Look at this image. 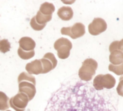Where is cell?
Segmentation results:
<instances>
[{
  "instance_id": "1",
  "label": "cell",
  "mask_w": 123,
  "mask_h": 111,
  "mask_svg": "<svg viewBox=\"0 0 123 111\" xmlns=\"http://www.w3.org/2000/svg\"><path fill=\"white\" fill-rule=\"evenodd\" d=\"M44 111H106L104 100L88 84L64 82L49 98Z\"/></svg>"
},
{
  "instance_id": "2",
  "label": "cell",
  "mask_w": 123,
  "mask_h": 111,
  "mask_svg": "<svg viewBox=\"0 0 123 111\" xmlns=\"http://www.w3.org/2000/svg\"><path fill=\"white\" fill-rule=\"evenodd\" d=\"M98 68V63L93 59H86L78 72V76L80 80L84 82H89L95 75Z\"/></svg>"
},
{
  "instance_id": "3",
  "label": "cell",
  "mask_w": 123,
  "mask_h": 111,
  "mask_svg": "<svg viewBox=\"0 0 123 111\" xmlns=\"http://www.w3.org/2000/svg\"><path fill=\"white\" fill-rule=\"evenodd\" d=\"M116 84L115 78L109 74H98L97 75L93 82V86L95 90L100 91L105 89H110L113 88Z\"/></svg>"
},
{
  "instance_id": "4",
  "label": "cell",
  "mask_w": 123,
  "mask_h": 111,
  "mask_svg": "<svg viewBox=\"0 0 123 111\" xmlns=\"http://www.w3.org/2000/svg\"><path fill=\"white\" fill-rule=\"evenodd\" d=\"M54 48L57 51V56L60 59H66L70 56L73 44L68 38H60L55 41Z\"/></svg>"
},
{
  "instance_id": "5",
  "label": "cell",
  "mask_w": 123,
  "mask_h": 111,
  "mask_svg": "<svg viewBox=\"0 0 123 111\" xmlns=\"http://www.w3.org/2000/svg\"><path fill=\"white\" fill-rule=\"evenodd\" d=\"M61 33L65 35H68L73 39H76L85 35L86 28L83 23L77 22L72 27H63L61 29Z\"/></svg>"
},
{
  "instance_id": "6",
  "label": "cell",
  "mask_w": 123,
  "mask_h": 111,
  "mask_svg": "<svg viewBox=\"0 0 123 111\" xmlns=\"http://www.w3.org/2000/svg\"><path fill=\"white\" fill-rule=\"evenodd\" d=\"M28 102L29 100L28 96L23 93L19 92L10 99L9 105L15 111H25Z\"/></svg>"
},
{
  "instance_id": "7",
  "label": "cell",
  "mask_w": 123,
  "mask_h": 111,
  "mask_svg": "<svg viewBox=\"0 0 123 111\" xmlns=\"http://www.w3.org/2000/svg\"><path fill=\"white\" fill-rule=\"evenodd\" d=\"M107 29L106 21L100 17H96L88 25V32L92 35H98Z\"/></svg>"
},
{
  "instance_id": "8",
  "label": "cell",
  "mask_w": 123,
  "mask_h": 111,
  "mask_svg": "<svg viewBox=\"0 0 123 111\" xmlns=\"http://www.w3.org/2000/svg\"><path fill=\"white\" fill-rule=\"evenodd\" d=\"M43 67V72L42 74H46L54 69L57 65V60L56 59L54 55L51 53H46L43 57L40 59Z\"/></svg>"
},
{
  "instance_id": "9",
  "label": "cell",
  "mask_w": 123,
  "mask_h": 111,
  "mask_svg": "<svg viewBox=\"0 0 123 111\" xmlns=\"http://www.w3.org/2000/svg\"><path fill=\"white\" fill-rule=\"evenodd\" d=\"M19 84V92L26 94L29 100H33L36 95V86L28 82H21Z\"/></svg>"
},
{
  "instance_id": "10",
  "label": "cell",
  "mask_w": 123,
  "mask_h": 111,
  "mask_svg": "<svg viewBox=\"0 0 123 111\" xmlns=\"http://www.w3.org/2000/svg\"><path fill=\"white\" fill-rule=\"evenodd\" d=\"M25 69L28 74H40L43 72V67L40 59H36L31 63H28L25 66Z\"/></svg>"
},
{
  "instance_id": "11",
  "label": "cell",
  "mask_w": 123,
  "mask_h": 111,
  "mask_svg": "<svg viewBox=\"0 0 123 111\" xmlns=\"http://www.w3.org/2000/svg\"><path fill=\"white\" fill-rule=\"evenodd\" d=\"M20 48L25 51L34 50L36 48V42L29 37H23L19 40Z\"/></svg>"
},
{
  "instance_id": "12",
  "label": "cell",
  "mask_w": 123,
  "mask_h": 111,
  "mask_svg": "<svg viewBox=\"0 0 123 111\" xmlns=\"http://www.w3.org/2000/svg\"><path fill=\"white\" fill-rule=\"evenodd\" d=\"M57 15L61 20L68 21L70 20L73 17V10L70 7L68 6L62 7L58 10Z\"/></svg>"
},
{
  "instance_id": "13",
  "label": "cell",
  "mask_w": 123,
  "mask_h": 111,
  "mask_svg": "<svg viewBox=\"0 0 123 111\" xmlns=\"http://www.w3.org/2000/svg\"><path fill=\"white\" fill-rule=\"evenodd\" d=\"M109 61L114 66H118L123 63V52L120 50H114L109 56Z\"/></svg>"
},
{
  "instance_id": "14",
  "label": "cell",
  "mask_w": 123,
  "mask_h": 111,
  "mask_svg": "<svg viewBox=\"0 0 123 111\" xmlns=\"http://www.w3.org/2000/svg\"><path fill=\"white\" fill-rule=\"evenodd\" d=\"M55 10V7L53 4L49 2L43 3L41 7L39 12L43 15H52V13Z\"/></svg>"
},
{
  "instance_id": "15",
  "label": "cell",
  "mask_w": 123,
  "mask_h": 111,
  "mask_svg": "<svg viewBox=\"0 0 123 111\" xmlns=\"http://www.w3.org/2000/svg\"><path fill=\"white\" fill-rule=\"evenodd\" d=\"M9 107V97L5 92L0 91V110H7Z\"/></svg>"
},
{
  "instance_id": "16",
  "label": "cell",
  "mask_w": 123,
  "mask_h": 111,
  "mask_svg": "<svg viewBox=\"0 0 123 111\" xmlns=\"http://www.w3.org/2000/svg\"><path fill=\"white\" fill-rule=\"evenodd\" d=\"M18 81V83H20L21 82H30V83L33 84L35 86H36V84L35 77L31 75V74H28L26 72H22L19 75Z\"/></svg>"
},
{
  "instance_id": "17",
  "label": "cell",
  "mask_w": 123,
  "mask_h": 111,
  "mask_svg": "<svg viewBox=\"0 0 123 111\" xmlns=\"http://www.w3.org/2000/svg\"><path fill=\"white\" fill-rule=\"evenodd\" d=\"M52 18V15H43L39 11L37 12V15L35 16V19L37 23L39 25H46Z\"/></svg>"
},
{
  "instance_id": "18",
  "label": "cell",
  "mask_w": 123,
  "mask_h": 111,
  "mask_svg": "<svg viewBox=\"0 0 123 111\" xmlns=\"http://www.w3.org/2000/svg\"><path fill=\"white\" fill-rule=\"evenodd\" d=\"M18 54L20 56V59H24V60H28L31 58H33L35 56V51L31 50V51H25L22 50L20 48H18Z\"/></svg>"
},
{
  "instance_id": "19",
  "label": "cell",
  "mask_w": 123,
  "mask_h": 111,
  "mask_svg": "<svg viewBox=\"0 0 123 111\" xmlns=\"http://www.w3.org/2000/svg\"><path fill=\"white\" fill-rule=\"evenodd\" d=\"M114 50H120L123 52V39L119 41L115 40L112 42L109 45V51L110 53Z\"/></svg>"
},
{
  "instance_id": "20",
  "label": "cell",
  "mask_w": 123,
  "mask_h": 111,
  "mask_svg": "<svg viewBox=\"0 0 123 111\" xmlns=\"http://www.w3.org/2000/svg\"><path fill=\"white\" fill-rule=\"evenodd\" d=\"M11 48V44L7 39H3L0 40V52L3 53H7Z\"/></svg>"
},
{
  "instance_id": "21",
  "label": "cell",
  "mask_w": 123,
  "mask_h": 111,
  "mask_svg": "<svg viewBox=\"0 0 123 111\" xmlns=\"http://www.w3.org/2000/svg\"><path fill=\"white\" fill-rule=\"evenodd\" d=\"M109 70L111 72H114L118 76H123V63L118 66H114L112 64H109Z\"/></svg>"
},
{
  "instance_id": "22",
  "label": "cell",
  "mask_w": 123,
  "mask_h": 111,
  "mask_svg": "<svg viewBox=\"0 0 123 111\" xmlns=\"http://www.w3.org/2000/svg\"><path fill=\"white\" fill-rule=\"evenodd\" d=\"M30 25H31V28H32L34 30H36V31L41 30H43V29L46 27V25H39L38 23H37L36 21L35 17H33L31 19V22H30Z\"/></svg>"
},
{
  "instance_id": "23",
  "label": "cell",
  "mask_w": 123,
  "mask_h": 111,
  "mask_svg": "<svg viewBox=\"0 0 123 111\" xmlns=\"http://www.w3.org/2000/svg\"><path fill=\"white\" fill-rule=\"evenodd\" d=\"M117 92L119 96L123 97V76H121L119 78V82L117 87Z\"/></svg>"
},
{
  "instance_id": "24",
  "label": "cell",
  "mask_w": 123,
  "mask_h": 111,
  "mask_svg": "<svg viewBox=\"0 0 123 111\" xmlns=\"http://www.w3.org/2000/svg\"><path fill=\"white\" fill-rule=\"evenodd\" d=\"M6 111H11V110H6Z\"/></svg>"
}]
</instances>
